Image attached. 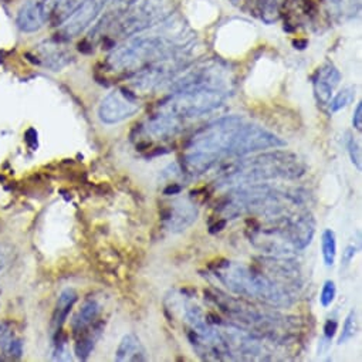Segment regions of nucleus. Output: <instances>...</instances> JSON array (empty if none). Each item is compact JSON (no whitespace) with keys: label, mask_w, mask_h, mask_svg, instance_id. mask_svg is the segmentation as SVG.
Segmentation results:
<instances>
[{"label":"nucleus","mask_w":362,"mask_h":362,"mask_svg":"<svg viewBox=\"0 0 362 362\" xmlns=\"http://www.w3.org/2000/svg\"><path fill=\"white\" fill-rule=\"evenodd\" d=\"M197 37L188 25L170 15L156 26L136 33L114 47L107 57L112 73L134 76L138 71L173 57H189Z\"/></svg>","instance_id":"f257e3e1"},{"label":"nucleus","mask_w":362,"mask_h":362,"mask_svg":"<svg viewBox=\"0 0 362 362\" xmlns=\"http://www.w3.org/2000/svg\"><path fill=\"white\" fill-rule=\"evenodd\" d=\"M247 230L250 243L267 256L287 257L304 250L314 238L315 221L311 214L290 212L262 218Z\"/></svg>","instance_id":"f03ea898"},{"label":"nucleus","mask_w":362,"mask_h":362,"mask_svg":"<svg viewBox=\"0 0 362 362\" xmlns=\"http://www.w3.org/2000/svg\"><path fill=\"white\" fill-rule=\"evenodd\" d=\"M305 172V165L293 152L277 151L249 158L242 156L222 168L216 188H233L249 184H262L276 179H297Z\"/></svg>","instance_id":"7ed1b4c3"},{"label":"nucleus","mask_w":362,"mask_h":362,"mask_svg":"<svg viewBox=\"0 0 362 362\" xmlns=\"http://www.w3.org/2000/svg\"><path fill=\"white\" fill-rule=\"evenodd\" d=\"M245 121L240 115H228L201 128L187 146L182 172L189 176H201L219 162L230 159L232 145Z\"/></svg>","instance_id":"20e7f679"},{"label":"nucleus","mask_w":362,"mask_h":362,"mask_svg":"<svg viewBox=\"0 0 362 362\" xmlns=\"http://www.w3.org/2000/svg\"><path fill=\"white\" fill-rule=\"evenodd\" d=\"M214 277L230 293L242 298L264 303L270 307H290L294 303V291L276 281L260 269L243 263L222 260L211 267Z\"/></svg>","instance_id":"39448f33"},{"label":"nucleus","mask_w":362,"mask_h":362,"mask_svg":"<svg viewBox=\"0 0 362 362\" xmlns=\"http://www.w3.org/2000/svg\"><path fill=\"white\" fill-rule=\"evenodd\" d=\"M303 198L298 191H281L266 184H249L233 187L222 199L218 212L225 221L243 215L256 218H273L293 212Z\"/></svg>","instance_id":"423d86ee"},{"label":"nucleus","mask_w":362,"mask_h":362,"mask_svg":"<svg viewBox=\"0 0 362 362\" xmlns=\"http://www.w3.org/2000/svg\"><path fill=\"white\" fill-rule=\"evenodd\" d=\"M159 110L177 118H195L218 110L232 94L233 83L218 78H192L173 86Z\"/></svg>","instance_id":"0eeeda50"},{"label":"nucleus","mask_w":362,"mask_h":362,"mask_svg":"<svg viewBox=\"0 0 362 362\" xmlns=\"http://www.w3.org/2000/svg\"><path fill=\"white\" fill-rule=\"evenodd\" d=\"M175 0H131L112 22L121 37L145 32L173 15Z\"/></svg>","instance_id":"6e6552de"},{"label":"nucleus","mask_w":362,"mask_h":362,"mask_svg":"<svg viewBox=\"0 0 362 362\" xmlns=\"http://www.w3.org/2000/svg\"><path fill=\"white\" fill-rule=\"evenodd\" d=\"M286 145L287 142L276 134L264 129L263 127L245 121V124L238 131L235 142L232 145L230 159L247 156L260 151L283 148Z\"/></svg>","instance_id":"1a4fd4ad"},{"label":"nucleus","mask_w":362,"mask_h":362,"mask_svg":"<svg viewBox=\"0 0 362 362\" xmlns=\"http://www.w3.org/2000/svg\"><path fill=\"white\" fill-rule=\"evenodd\" d=\"M141 110L136 95L125 88L108 93L98 105V118L105 125H114L134 117Z\"/></svg>","instance_id":"9d476101"},{"label":"nucleus","mask_w":362,"mask_h":362,"mask_svg":"<svg viewBox=\"0 0 362 362\" xmlns=\"http://www.w3.org/2000/svg\"><path fill=\"white\" fill-rule=\"evenodd\" d=\"M110 0H83L78 8L66 19L60 35L63 39L70 40L86 32L103 13Z\"/></svg>","instance_id":"9b49d317"},{"label":"nucleus","mask_w":362,"mask_h":362,"mask_svg":"<svg viewBox=\"0 0 362 362\" xmlns=\"http://www.w3.org/2000/svg\"><path fill=\"white\" fill-rule=\"evenodd\" d=\"M199 216L198 205L189 198H179L172 201L160 212L165 229L172 233H179L192 226Z\"/></svg>","instance_id":"f8f14e48"},{"label":"nucleus","mask_w":362,"mask_h":362,"mask_svg":"<svg viewBox=\"0 0 362 362\" xmlns=\"http://www.w3.org/2000/svg\"><path fill=\"white\" fill-rule=\"evenodd\" d=\"M182 118H177L173 114H169L158 108V111L152 114L142 125V132L148 138L166 141L169 138H173L180 129H182Z\"/></svg>","instance_id":"ddd939ff"},{"label":"nucleus","mask_w":362,"mask_h":362,"mask_svg":"<svg viewBox=\"0 0 362 362\" xmlns=\"http://www.w3.org/2000/svg\"><path fill=\"white\" fill-rule=\"evenodd\" d=\"M49 19V11L42 0H26L21 6L16 25L23 33L39 32Z\"/></svg>","instance_id":"4468645a"},{"label":"nucleus","mask_w":362,"mask_h":362,"mask_svg":"<svg viewBox=\"0 0 362 362\" xmlns=\"http://www.w3.org/2000/svg\"><path fill=\"white\" fill-rule=\"evenodd\" d=\"M341 81V74L337 67L331 63H325L321 66L314 77V95L321 105H328L332 98L334 90Z\"/></svg>","instance_id":"2eb2a0df"},{"label":"nucleus","mask_w":362,"mask_h":362,"mask_svg":"<svg viewBox=\"0 0 362 362\" xmlns=\"http://www.w3.org/2000/svg\"><path fill=\"white\" fill-rule=\"evenodd\" d=\"M146 351L135 334H127L121 339L117 351L115 361L117 362H142L146 361Z\"/></svg>","instance_id":"dca6fc26"},{"label":"nucleus","mask_w":362,"mask_h":362,"mask_svg":"<svg viewBox=\"0 0 362 362\" xmlns=\"http://www.w3.org/2000/svg\"><path fill=\"white\" fill-rule=\"evenodd\" d=\"M37 53H39V62L53 71H59L64 69L67 64H70L73 59L67 50L53 43H46L43 46H39Z\"/></svg>","instance_id":"f3484780"},{"label":"nucleus","mask_w":362,"mask_h":362,"mask_svg":"<svg viewBox=\"0 0 362 362\" xmlns=\"http://www.w3.org/2000/svg\"><path fill=\"white\" fill-rule=\"evenodd\" d=\"M359 8L361 0H327V11L338 23L354 19L358 15Z\"/></svg>","instance_id":"a211bd4d"},{"label":"nucleus","mask_w":362,"mask_h":362,"mask_svg":"<svg viewBox=\"0 0 362 362\" xmlns=\"http://www.w3.org/2000/svg\"><path fill=\"white\" fill-rule=\"evenodd\" d=\"M100 311H101V307H100V304L95 300H87L81 305V308L78 310V313L76 314V317H74V320L71 322L73 331L76 334L84 332L98 318Z\"/></svg>","instance_id":"6ab92c4d"},{"label":"nucleus","mask_w":362,"mask_h":362,"mask_svg":"<svg viewBox=\"0 0 362 362\" xmlns=\"http://www.w3.org/2000/svg\"><path fill=\"white\" fill-rule=\"evenodd\" d=\"M77 293L73 288H66L62 291V294L59 296L57 304H56V310H54V315H53V328L54 331H60L62 325L66 322L73 305L77 301Z\"/></svg>","instance_id":"aec40b11"},{"label":"nucleus","mask_w":362,"mask_h":362,"mask_svg":"<svg viewBox=\"0 0 362 362\" xmlns=\"http://www.w3.org/2000/svg\"><path fill=\"white\" fill-rule=\"evenodd\" d=\"M286 0H257V12L260 19L267 23H276L283 12Z\"/></svg>","instance_id":"412c9836"},{"label":"nucleus","mask_w":362,"mask_h":362,"mask_svg":"<svg viewBox=\"0 0 362 362\" xmlns=\"http://www.w3.org/2000/svg\"><path fill=\"white\" fill-rule=\"evenodd\" d=\"M321 252L322 260L327 267H332L337 257V236L334 230L325 229L321 235Z\"/></svg>","instance_id":"4be33fe9"},{"label":"nucleus","mask_w":362,"mask_h":362,"mask_svg":"<svg viewBox=\"0 0 362 362\" xmlns=\"http://www.w3.org/2000/svg\"><path fill=\"white\" fill-rule=\"evenodd\" d=\"M94 345H95L94 334H90L86 331L83 332V335L80 334V338L77 339V342L74 345V352H76L77 358L81 361L88 359V356L91 355V352L94 349Z\"/></svg>","instance_id":"5701e85b"},{"label":"nucleus","mask_w":362,"mask_h":362,"mask_svg":"<svg viewBox=\"0 0 362 362\" xmlns=\"http://www.w3.org/2000/svg\"><path fill=\"white\" fill-rule=\"evenodd\" d=\"M355 98V90L352 87H346L344 90H341L334 98H331V101L328 103L329 105V111L332 114L346 108Z\"/></svg>","instance_id":"b1692460"},{"label":"nucleus","mask_w":362,"mask_h":362,"mask_svg":"<svg viewBox=\"0 0 362 362\" xmlns=\"http://www.w3.org/2000/svg\"><path fill=\"white\" fill-rule=\"evenodd\" d=\"M356 334V313L355 310H351L344 321V325H342V332L338 338V345H342V344H346L348 341H351Z\"/></svg>","instance_id":"393cba45"},{"label":"nucleus","mask_w":362,"mask_h":362,"mask_svg":"<svg viewBox=\"0 0 362 362\" xmlns=\"http://www.w3.org/2000/svg\"><path fill=\"white\" fill-rule=\"evenodd\" d=\"M337 331H338V321L334 318H328L322 328V338H321V342L318 346V354H321L324 349H327L329 346V342L332 341Z\"/></svg>","instance_id":"a878e982"},{"label":"nucleus","mask_w":362,"mask_h":362,"mask_svg":"<svg viewBox=\"0 0 362 362\" xmlns=\"http://www.w3.org/2000/svg\"><path fill=\"white\" fill-rule=\"evenodd\" d=\"M335 296H337V287H335V283L332 280H327L321 288V294H320V304L324 307V308H328L334 300H335Z\"/></svg>","instance_id":"bb28decb"},{"label":"nucleus","mask_w":362,"mask_h":362,"mask_svg":"<svg viewBox=\"0 0 362 362\" xmlns=\"http://www.w3.org/2000/svg\"><path fill=\"white\" fill-rule=\"evenodd\" d=\"M346 151H348L351 162L356 166L358 170H361V168H362L361 148H359V144L352 136H348V139H346Z\"/></svg>","instance_id":"cd10ccee"},{"label":"nucleus","mask_w":362,"mask_h":362,"mask_svg":"<svg viewBox=\"0 0 362 362\" xmlns=\"http://www.w3.org/2000/svg\"><path fill=\"white\" fill-rule=\"evenodd\" d=\"M13 260V246L9 243H0V276L5 273Z\"/></svg>","instance_id":"c85d7f7f"},{"label":"nucleus","mask_w":362,"mask_h":362,"mask_svg":"<svg viewBox=\"0 0 362 362\" xmlns=\"http://www.w3.org/2000/svg\"><path fill=\"white\" fill-rule=\"evenodd\" d=\"M356 246L355 245H349V246H346L345 247V250L342 252V266L344 267H346V266H349V263L354 260V257H355V255H356Z\"/></svg>","instance_id":"c756f323"},{"label":"nucleus","mask_w":362,"mask_h":362,"mask_svg":"<svg viewBox=\"0 0 362 362\" xmlns=\"http://www.w3.org/2000/svg\"><path fill=\"white\" fill-rule=\"evenodd\" d=\"M352 125L356 131L361 132V129H362V104L361 103H358L355 107V111L352 115Z\"/></svg>","instance_id":"7c9ffc66"},{"label":"nucleus","mask_w":362,"mask_h":362,"mask_svg":"<svg viewBox=\"0 0 362 362\" xmlns=\"http://www.w3.org/2000/svg\"><path fill=\"white\" fill-rule=\"evenodd\" d=\"M6 351H8L9 355L21 356V355H22V342L18 341V339H11V341L6 344Z\"/></svg>","instance_id":"2f4dec72"},{"label":"nucleus","mask_w":362,"mask_h":362,"mask_svg":"<svg viewBox=\"0 0 362 362\" xmlns=\"http://www.w3.org/2000/svg\"><path fill=\"white\" fill-rule=\"evenodd\" d=\"M26 141H28V144H29L30 148H33V149L37 148V132H36V129L30 128V129L26 132Z\"/></svg>","instance_id":"473e14b6"},{"label":"nucleus","mask_w":362,"mask_h":362,"mask_svg":"<svg viewBox=\"0 0 362 362\" xmlns=\"http://www.w3.org/2000/svg\"><path fill=\"white\" fill-rule=\"evenodd\" d=\"M180 191H182V187L177 185V184H169L165 189L163 194L165 195H177Z\"/></svg>","instance_id":"72a5a7b5"},{"label":"nucleus","mask_w":362,"mask_h":362,"mask_svg":"<svg viewBox=\"0 0 362 362\" xmlns=\"http://www.w3.org/2000/svg\"><path fill=\"white\" fill-rule=\"evenodd\" d=\"M6 325L5 324H2L0 322V342H2L4 339H5V337H6Z\"/></svg>","instance_id":"f704fd0d"}]
</instances>
